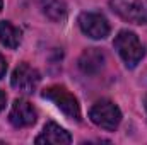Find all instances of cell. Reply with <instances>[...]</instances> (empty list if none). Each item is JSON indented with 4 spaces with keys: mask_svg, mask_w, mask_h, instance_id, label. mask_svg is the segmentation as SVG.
Listing matches in <instances>:
<instances>
[{
    "mask_svg": "<svg viewBox=\"0 0 147 145\" xmlns=\"http://www.w3.org/2000/svg\"><path fill=\"white\" fill-rule=\"evenodd\" d=\"M115 48L118 50L121 60L127 63V67H135L142 56H144V46L140 44L139 38L132 31H121L118 33V36L115 38Z\"/></svg>",
    "mask_w": 147,
    "mask_h": 145,
    "instance_id": "cell-1",
    "label": "cell"
},
{
    "mask_svg": "<svg viewBox=\"0 0 147 145\" xmlns=\"http://www.w3.org/2000/svg\"><path fill=\"white\" fill-rule=\"evenodd\" d=\"M41 96H43L45 99L51 101L65 116L72 118L75 121H80V108H79V103H77V99L74 97L65 87L51 85V87L45 89V91L41 92Z\"/></svg>",
    "mask_w": 147,
    "mask_h": 145,
    "instance_id": "cell-2",
    "label": "cell"
},
{
    "mask_svg": "<svg viewBox=\"0 0 147 145\" xmlns=\"http://www.w3.org/2000/svg\"><path fill=\"white\" fill-rule=\"evenodd\" d=\"M89 118L94 125H98V126H101L108 132H113V130H116V126L121 121V113L111 101L103 99V101H98L91 108Z\"/></svg>",
    "mask_w": 147,
    "mask_h": 145,
    "instance_id": "cell-3",
    "label": "cell"
},
{
    "mask_svg": "<svg viewBox=\"0 0 147 145\" xmlns=\"http://www.w3.org/2000/svg\"><path fill=\"white\" fill-rule=\"evenodd\" d=\"M110 7L128 22L147 24V0H110Z\"/></svg>",
    "mask_w": 147,
    "mask_h": 145,
    "instance_id": "cell-4",
    "label": "cell"
},
{
    "mask_svg": "<svg viewBox=\"0 0 147 145\" xmlns=\"http://www.w3.org/2000/svg\"><path fill=\"white\" fill-rule=\"evenodd\" d=\"M79 26L84 34L92 39H105L110 34V24L105 15L98 12H84L79 17Z\"/></svg>",
    "mask_w": 147,
    "mask_h": 145,
    "instance_id": "cell-5",
    "label": "cell"
},
{
    "mask_svg": "<svg viewBox=\"0 0 147 145\" xmlns=\"http://www.w3.org/2000/svg\"><path fill=\"white\" fill-rule=\"evenodd\" d=\"M39 80H41V77L36 68H33L28 63H21L12 73L10 84L14 89L21 91V92H33L38 87Z\"/></svg>",
    "mask_w": 147,
    "mask_h": 145,
    "instance_id": "cell-6",
    "label": "cell"
},
{
    "mask_svg": "<svg viewBox=\"0 0 147 145\" xmlns=\"http://www.w3.org/2000/svg\"><path fill=\"white\" fill-rule=\"evenodd\" d=\"M36 109L33 108L31 103H28L24 99H17L9 113V121L16 128H26V126H31L36 123Z\"/></svg>",
    "mask_w": 147,
    "mask_h": 145,
    "instance_id": "cell-7",
    "label": "cell"
},
{
    "mask_svg": "<svg viewBox=\"0 0 147 145\" xmlns=\"http://www.w3.org/2000/svg\"><path fill=\"white\" fill-rule=\"evenodd\" d=\"M105 67V53L98 48H87L79 58V68L87 75H94Z\"/></svg>",
    "mask_w": 147,
    "mask_h": 145,
    "instance_id": "cell-8",
    "label": "cell"
},
{
    "mask_svg": "<svg viewBox=\"0 0 147 145\" xmlns=\"http://www.w3.org/2000/svg\"><path fill=\"white\" fill-rule=\"evenodd\" d=\"M72 138L69 135V132H65L62 126H58L57 123H48L45 125L41 135L36 138V144H70Z\"/></svg>",
    "mask_w": 147,
    "mask_h": 145,
    "instance_id": "cell-9",
    "label": "cell"
},
{
    "mask_svg": "<svg viewBox=\"0 0 147 145\" xmlns=\"http://www.w3.org/2000/svg\"><path fill=\"white\" fill-rule=\"evenodd\" d=\"M41 9L43 14L53 22H60L67 17V5L63 0H41Z\"/></svg>",
    "mask_w": 147,
    "mask_h": 145,
    "instance_id": "cell-10",
    "label": "cell"
},
{
    "mask_svg": "<svg viewBox=\"0 0 147 145\" xmlns=\"http://www.w3.org/2000/svg\"><path fill=\"white\" fill-rule=\"evenodd\" d=\"M0 43L10 50L17 48L21 43V31L9 21H0Z\"/></svg>",
    "mask_w": 147,
    "mask_h": 145,
    "instance_id": "cell-11",
    "label": "cell"
},
{
    "mask_svg": "<svg viewBox=\"0 0 147 145\" xmlns=\"http://www.w3.org/2000/svg\"><path fill=\"white\" fill-rule=\"evenodd\" d=\"M7 72V63H5V58L0 55V77H3Z\"/></svg>",
    "mask_w": 147,
    "mask_h": 145,
    "instance_id": "cell-12",
    "label": "cell"
},
{
    "mask_svg": "<svg viewBox=\"0 0 147 145\" xmlns=\"http://www.w3.org/2000/svg\"><path fill=\"white\" fill-rule=\"evenodd\" d=\"M5 101H7V96H5V94L0 91V111L5 108Z\"/></svg>",
    "mask_w": 147,
    "mask_h": 145,
    "instance_id": "cell-13",
    "label": "cell"
},
{
    "mask_svg": "<svg viewBox=\"0 0 147 145\" xmlns=\"http://www.w3.org/2000/svg\"><path fill=\"white\" fill-rule=\"evenodd\" d=\"M146 111H147V97H146Z\"/></svg>",
    "mask_w": 147,
    "mask_h": 145,
    "instance_id": "cell-14",
    "label": "cell"
},
{
    "mask_svg": "<svg viewBox=\"0 0 147 145\" xmlns=\"http://www.w3.org/2000/svg\"><path fill=\"white\" fill-rule=\"evenodd\" d=\"M0 10H2V0H0Z\"/></svg>",
    "mask_w": 147,
    "mask_h": 145,
    "instance_id": "cell-15",
    "label": "cell"
}]
</instances>
